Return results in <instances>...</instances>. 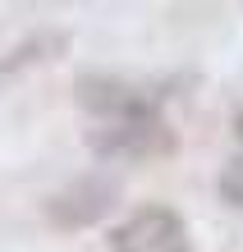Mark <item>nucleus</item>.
Returning <instances> with one entry per match:
<instances>
[{
  "instance_id": "39448f33",
  "label": "nucleus",
  "mask_w": 243,
  "mask_h": 252,
  "mask_svg": "<svg viewBox=\"0 0 243 252\" xmlns=\"http://www.w3.org/2000/svg\"><path fill=\"white\" fill-rule=\"evenodd\" d=\"M220 197L234 206V211H243V160H230V165L220 170Z\"/></svg>"
},
{
  "instance_id": "423d86ee",
  "label": "nucleus",
  "mask_w": 243,
  "mask_h": 252,
  "mask_svg": "<svg viewBox=\"0 0 243 252\" xmlns=\"http://www.w3.org/2000/svg\"><path fill=\"white\" fill-rule=\"evenodd\" d=\"M234 133H239V142H243V115H239V120H234Z\"/></svg>"
},
{
  "instance_id": "7ed1b4c3",
  "label": "nucleus",
  "mask_w": 243,
  "mask_h": 252,
  "mask_svg": "<svg viewBox=\"0 0 243 252\" xmlns=\"http://www.w3.org/2000/svg\"><path fill=\"white\" fill-rule=\"evenodd\" d=\"M110 252H193V234L174 206H138L110 229Z\"/></svg>"
},
{
  "instance_id": "f03ea898",
  "label": "nucleus",
  "mask_w": 243,
  "mask_h": 252,
  "mask_svg": "<svg viewBox=\"0 0 243 252\" xmlns=\"http://www.w3.org/2000/svg\"><path fill=\"white\" fill-rule=\"evenodd\" d=\"M73 101H78L87 115H97L101 124H115V120L156 115L161 92H147L142 83L119 78V73H83V78L73 83Z\"/></svg>"
},
{
  "instance_id": "f257e3e1",
  "label": "nucleus",
  "mask_w": 243,
  "mask_h": 252,
  "mask_svg": "<svg viewBox=\"0 0 243 252\" xmlns=\"http://www.w3.org/2000/svg\"><path fill=\"white\" fill-rule=\"evenodd\" d=\"M87 147L101 160H115V165H151V160H165L179 152L174 128L161 120V115H142V120H115L87 133Z\"/></svg>"
},
{
  "instance_id": "20e7f679",
  "label": "nucleus",
  "mask_w": 243,
  "mask_h": 252,
  "mask_svg": "<svg viewBox=\"0 0 243 252\" xmlns=\"http://www.w3.org/2000/svg\"><path fill=\"white\" fill-rule=\"evenodd\" d=\"M115 202H119V179L105 174V170H92V174H83V179L60 188L46 202V216L60 229H87V225H97V220L110 216Z\"/></svg>"
}]
</instances>
